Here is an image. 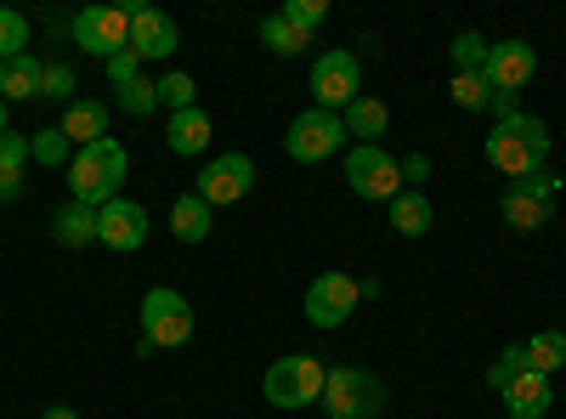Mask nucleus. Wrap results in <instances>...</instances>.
Masks as SVG:
<instances>
[{
  "instance_id": "f257e3e1",
  "label": "nucleus",
  "mask_w": 566,
  "mask_h": 419,
  "mask_svg": "<svg viewBox=\"0 0 566 419\" xmlns=\"http://www.w3.org/2000/svg\"><path fill=\"white\" fill-rule=\"evenodd\" d=\"M544 159H549V125L538 114H515L488 130V165L504 170L510 181H527L533 170H544Z\"/></svg>"
},
{
  "instance_id": "f03ea898",
  "label": "nucleus",
  "mask_w": 566,
  "mask_h": 419,
  "mask_svg": "<svg viewBox=\"0 0 566 419\" xmlns=\"http://www.w3.org/2000/svg\"><path fill=\"white\" fill-rule=\"evenodd\" d=\"M125 170H130V154H125L119 136H103V143H91V148H74V165H69L74 205L103 210L108 199H119V188H125Z\"/></svg>"
},
{
  "instance_id": "7ed1b4c3",
  "label": "nucleus",
  "mask_w": 566,
  "mask_h": 419,
  "mask_svg": "<svg viewBox=\"0 0 566 419\" xmlns=\"http://www.w3.org/2000/svg\"><path fill=\"white\" fill-rule=\"evenodd\" d=\"M317 402L328 408V419H380V413H386V386L374 380L368 368L340 363V368H328Z\"/></svg>"
},
{
  "instance_id": "20e7f679",
  "label": "nucleus",
  "mask_w": 566,
  "mask_h": 419,
  "mask_svg": "<svg viewBox=\"0 0 566 419\" xmlns=\"http://www.w3.org/2000/svg\"><path fill=\"white\" fill-rule=\"evenodd\" d=\"M346 181L357 199L391 205L402 193V159H391L380 143H357V148H346Z\"/></svg>"
},
{
  "instance_id": "39448f33",
  "label": "nucleus",
  "mask_w": 566,
  "mask_h": 419,
  "mask_svg": "<svg viewBox=\"0 0 566 419\" xmlns=\"http://www.w3.org/2000/svg\"><path fill=\"white\" fill-rule=\"evenodd\" d=\"M323 380H328V368H323L317 357L295 352V357H277V363L266 368L261 397H266L272 408H306V402L323 397Z\"/></svg>"
},
{
  "instance_id": "423d86ee",
  "label": "nucleus",
  "mask_w": 566,
  "mask_h": 419,
  "mask_svg": "<svg viewBox=\"0 0 566 419\" xmlns=\"http://www.w3.org/2000/svg\"><path fill=\"white\" fill-rule=\"evenodd\" d=\"M142 341L165 346V352H176V346L193 341V306H187L181 290H165V284H159V290L142 295Z\"/></svg>"
},
{
  "instance_id": "0eeeda50",
  "label": "nucleus",
  "mask_w": 566,
  "mask_h": 419,
  "mask_svg": "<svg viewBox=\"0 0 566 419\" xmlns=\"http://www.w3.org/2000/svg\"><path fill=\"white\" fill-rule=\"evenodd\" d=\"M340 148H346V119L328 114V108H306V114L290 119V130H283V154L301 159V165H323Z\"/></svg>"
},
{
  "instance_id": "6e6552de",
  "label": "nucleus",
  "mask_w": 566,
  "mask_h": 419,
  "mask_svg": "<svg viewBox=\"0 0 566 419\" xmlns=\"http://www.w3.org/2000/svg\"><path fill=\"white\" fill-rule=\"evenodd\" d=\"M69 34H74V45L85 57L108 63V57L130 52V7H85V12H74Z\"/></svg>"
},
{
  "instance_id": "1a4fd4ad",
  "label": "nucleus",
  "mask_w": 566,
  "mask_h": 419,
  "mask_svg": "<svg viewBox=\"0 0 566 419\" xmlns=\"http://www.w3.org/2000/svg\"><path fill=\"white\" fill-rule=\"evenodd\" d=\"M312 97L328 114H346L363 97V63H357V52H323L312 63Z\"/></svg>"
},
{
  "instance_id": "9d476101",
  "label": "nucleus",
  "mask_w": 566,
  "mask_h": 419,
  "mask_svg": "<svg viewBox=\"0 0 566 419\" xmlns=\"http://www.w3.org/2000/svg\"><path fill=\"white\" fill-rule=\"evenodd\" d=\"M357 301H363V284L352 272H317L306 284V323L312 329H340L357 312Z\"/></svg>"
},
{
  "instance_id": "9b49d317",
  "label": "nucleus",
  "mask_w": 566,
  "mask_h": 419,
  "mask_svg": "<svg viewBox=\"0 0 566 419\" xmlns=\"http://www.w3.org/2000/svg\"><path fill=\"white\" fill-rule=\"evenodd\" d=\"M255 188V159L250 154H216L205 170H199V199L216 210V205H239L244 193Z\"/></svg>"
},
{
  "instance_id": "f8f14e48",
  "label": "nucleus",
  "mask_w": 566,
  "mask_h": 419,
  "mask_svg": "<svg viewBox=\"0 0 566 419\" xmlns=\"http://www.w3.org/2000/svg\"><path fill=\"white\" fill-rule=\"evenodd\" d=\"M97 244L119 250V255L142 250V244H148V210H142L136 199H108L97 210Z\"/></svg>"
},
{
  "instance_id": "ddd939ff",
  "label": "nucleus",
  "mask_w": 566,
  "mask_h": 419,
  "mask_svg": "<svg viewBox=\"0 0 566 419\" xmlns=\"http://www.w3.org/2000/svg\"><path fill=\"white\" fill-rule=\"evenodd\" d=\"M181 45V29L165 18V12H154V7H142V0H130V52L142 57V63H159V57H170Z\"/></svg>"
},
{
  "instance_id": "4468645a",
  "label": "nucleus",
  "mask_w": 566,
  "mask_h": 419,
  "mask_svg": "<svg viewBox=\"0 0 566 419\" xmlns=\"http://www.w3.org/2000/svg\"><path fill=\"white\" fill-rule=\"evenodd\" d=\"M488 85L493 91H522L533 74H538V52L527 40H499V45H488Z\"/></svg>"
},
{
  "instance_id": "2eb2a0df",
  "label": "nucleus",
  "mask_w": 566,
  "mask_h": 419,
  "mask_svg": "<svg viewBox=\"0 0 566 419\" xmlns=\"http://www.w3.org/2000/svg\"><path fill=\"white\" fill-rule=\"evenodd\" d=\"M210 136H216V125H210L205 108H181V114H170V125H165V143H170V154H181V159L210 154Z\"/></svg>"
},
{
  "instance_id": "dca6fc26",
  "label": "nucleus",
  "mask_w": 566,
  "mask_h": 419,
  "mask_svg": "<svg viewBox=\"0 0 566 419\" xmlns=\"http://www.w3.org/2000/svg\"><path fill=\"white\" fill-rule=\"evenodd\" d=\"M499 216L515 232H538V227H549V199H538L527 181H510V193L499 199Z\"/></svg>"
},
{
  "instance_id": "f3484780",
  "label": "nucleus",
  "mask_w": 566,
  "mask_h": 419,
  "mask_svg": "<svg viewBox=\"0 0 566 419\" xmlns=\"http://www.w3.org/2000/svg\"><path fill=\"white\" fill-rule=\"evenodd\" d=\"M499 397H504V413H510V419H544V408H549V380L533 375V368H522V375H515Z\"/></svg>"
},
{
  "instance_id": "a211bd4d",
  "label": "nucleus",
  "mask_w": 566,
  "mask_h": 419,
  "mask_svg": "<svg viewBox=\"0 0 566 419\" xmlns=\"http://www.w3.org/2000/svg\"><path fill=\"white\" fill-rule=\"evenodd\" d=\"M40 80H45V63L34 52L0 63V103H34L40 97Z\"/></svg>"
},
{
  "instance_id": "6ab92c4d",
  "label": "nucleus",
  "mask_w": 566,
  "mask_h": 419,
  "mask_svg": "<svg viewBox=\"0 0 566 419\" xmlns=\"http://www.w3.org/2000/svg\"><path fill=\"white\" fill-rule=\"evenodd\" d=\"M63 136H69L74 148L103 143V136H108V108H103V103H91V97H74V103L63 108Z\"/></svg>"
},
{
  "instance_id": "aec40b11",
  "label": "nucleus",
  "mask_w": 566,
  "mask_h": 419,
  "mask_svg": "<svg viewBox=\"0 0 566 419\" xmlns=\"http://www.w3.org/2000/svg\"><path fill=\"white\" fill-rule=\"evenodd\" d=\"M210 227H216V210H210L199 193H181V199L170 205V232H176L181 244H205Z\"/></svg>"
},
{
  "instance_id": "412c9836",
  "label": "nucleus",
  "mask_w": 566,
  "mask_h": 419,
  "mask_svg": "<svg viewBox=\"0 0 566 419\" xmlns=\"http://www.w3.org/2000/svg\"><path fill=\"white\" fill-rule=\"evenodd\" d=\"M386 210H391V227L402 232V239H424V232H431V221H437V216H431V199H424L419 188H402Z\"/></svg>"
},
{
  "instance_id": "4be33fe9",
  "label": "nucleus",
  "mask_w": 566,
  "mask_h": 419,
  "mask_svg": "<svg viewBox=\"0 0 566 419\" xmlns=\"http://www.w3.org/2000/svg\"><path fill=\"white\" fill-rule=\"evenodd\" d=\"M52 239H57L63 250H85V244H97V210H91V205H69V210H57Z\"/></svg>"
},
{
  "instance_id": "5701e85b",
  "label": "nucleus",
  "mask_w": 566,
  "mask_h": 419,
  "mask_svg": "<svg viewBox=\"0 0 566 419\" xmlns=\"http://www.w3.org/2000/svg\"><path fill=\"white\" fill-rule=\"evenodd\" d=\"M340 119H346V136H363V143H380L386 125H391V108H386L380 97H357Z\"/></svg>"
},
{
  "instance_id": "b1692460",
  "label": "nucleus",
  "mask_w": 566,
  "mask_h": 419,
  "mask_svg": "<svg viewBox=\"0 0 566 419\" xmlns=\"http://www.w3.org/2000/svg\"><path fill=\"white\" fill-rule=\"evenodd\" d=\"M527 346V368H533V375H560V368H566V335L560 329H538L533 341H522Z\"/></svg>"
},
{
  "instance_id": "393cba45",
  "label": "nucleus",
  "mask_w": 566,
  "mask_h": 419,
  "mask_svg": "<svg viewBox=\"0 0 566 419\" xmlns=\"http://www.w3.org/2000/svg\"><path fill=\"white\" fill-rule=\"evenodd\" d=\"M23 159H29V136L7 130V136H0V199H18V188H23Z\"/></svg>"
},
{
  "instance_id": "a878e982",
  "label": "nucleus",
  "mask_w": 566,
  "mask_h": 419,
  "mask_svg": "<svg viewBox=\"0 0 566 419\" xmlns=\"http://www.w3.org/2000/svg\"><path fill=\"white\" fill-rule=\"evenodd\" d=\"M312 40H317V34L295 29L290 18H283V12H272V18L261 23V45H266V52H277V57H295V52H306Z\"/></svg>"
},
{
  "instance_id": "bb28decb",
  "label": "nucleus",
  "mask_w": 566,
  "mask_h": 419,
  "mask_svg": "<svg viewBox=\"0 0 566 419\" xmlns=\"http://www.w3.org/2000/svg\"><path fill=\"white\" fill-rule=\"evenodd\" d=\"M29 159H40V165H74V143L63 136V125H52V130H34L29 136Z\"/></svg>"
},
{
  "instance_id": "cd10ccee",
  "label": "nucleus",
  "mask_w": 566,
  "mask_h": 419,
  "mask_svg": "<svg viewBox=\"0 0 566 419\" xmlns=\"http://www.w3.org/2000/svg\"><path fill=\"white\" fill-rule=\"evenodd\" d=\"M119 108H125L130 119H148V114L159 108V85H154L148 74H136L130 85H119Z\"/></svg>"
},
{
  "instance_id": "c85d7f7f",
  "label": "nucleus",
  "mask_w": 566,
  "mask_h": 419,
  "mask_svg": "<svg viewBox=\"0 0 566 419\" xmlns=\"http://www.w3.org/2000/svg\"><path fill=\"white\" fill-rule=\"evenodd\" d=\"M29 52V18L12 12V7H0V63H12Z\"/></svg>"
},
{
  "instance_id": "c756f323",
  "label": "nucleus",
  "mask_w": 566,
  "mask_h": 419,
  "mask_svg": "<svg viewBox=\"0 0 566 419\" xmlns=\"http://www.w3.org/2000/svg\"><path fill=\"white\" fill-rule=\"evenodd\" d=\"M448 97H453L464 114H476V108L493 103V85H488V74H453V91H448Z\"/></svg>"
},
{
  "instance_id": "7c9ffc66",
  "label": "nucleus",
  "mask_w": 566,
  "mask_h": 419,
  "mask_svg": "<svg viewBox=\"0 0 566 419\" xmlns=\"http://www.w3.org/2000/svg\"><path fill=\"white\" fill-rule=\"evenodd\" d=\"M193 97H199L193 74H165V80H159V103H165L170 114H181V108H199Z\"/></svg>"
},
{
  "instance_id": "2f4dec72",
  "label": "nucleus",
  "mask_w": 566,
  "mask_h": 419,
  "mask_svg": "<svg viewBox=\"0 0 566 419\" xmlns=\"http://www.w3.org/2000/svg\"><path fill=\"white\" fill-rule=\"evenodd\" d=\"M453 69L459 74H482L488 69V40L482 34H459L453 40Z\"/></svg>"
},
{
  "instance_id": "473e14b6",
  "label": "nucleus",
  "mask_w": 566,
  "mask_h": 419,
  "mask_svg": "<svg viewBox=\"0 0 566 419\" xmlns=\"http://www.w3.org/2000/svg\"><path fill=\"white\" fill-rule=\"evenodd\" d=\"M522 368H527V346H504V352H499V363L488 368V386H493V391H504L515 375H522Z\"/></svg>"
},
{
  "instance_id": "72a5a7b5",
  "label": "nucleus",
  "mask_w": 566,
  "mask_h": 419,
  "mask_svg": "<svg viewBox=\"0 0 566 419\" xmlns=\"http://www.w3.org/2000/svg\"><path fill=\"white\" fill-rule=\"evenodd\" d=\"M40 97H52V103H74V69H69V63H45Z\"/></svg>"
},
{
  "instance_id": "f704fd0d",
  "label": "nucleus",
  "mask_w": 566,
  "mask_h": 419,
  "mask_svg": "<svg viewBox=\"0 0 566 419\" xmlns=\"http://www.w3.org/2000/svg\"><path fill=\"white\" fill-rule=\"evenodd\" d=\"M283 18H290L295 29H306V34H317V23L328 18V7H323V0H283Z\"/></svg>"
},
{
  "instance_id": "c9c22d12",
  "label": "nucleus",
  "mask_w": 566,
  "mask_h": 419,
  "mask_svg": "<svg viewBox=\"0 0 566 419\" xmlns=\"http://www.w3.org/2000/svg\"><path fill=\"white\" fill-rule=\"evenodd\" d=\"M136 74H142V57H136V52H119V57H108V80H114V85H130Z\"/></svg>"
},
{
  "instance_id": "e433bc0d",
  "label": "nucleus",
  "mask_w": 566,
  "mask_h": 419,
  "mask_svg": "<svg viewBox=\"0 0 566 419\" xmlns=\"http://www.w3.org/2000/svg\"><path fill=\"white\" fill-rule=\"evenodd\" d=\"M499 119H515V114H522V91H493V103H488Z\"/></svg>"
},
{
  "instance_id": "4c0bfd02",
  "label": "nucleus",
  "mask_w": 566,
  "mask_h": 419,
  "mask_svg": "<svg viewBox=\"0 0 566 419\" xmlns=\"http://www.w3.org/2000/svg\"><path fill=\"white\" fill-rule=\"evenodd\" d=\"M424 176H431V159H424V154L402 159V181H424Z\"/></svg>"
},
{
  "instance_id": "58836bf2",
  "label": "nucleus",
  "mask_w": 566,
  "mask_h": 419,
  "mask_svg": "<svg viewBox=\"0 0 566 419\" xmlns=\"http://www.w3.org/2000/svg\"><path fill=\"white\" fill-rule=\"evenodd\" d=\"M40 419H80V413H74V408H63V402H57V408H45V413H40Z\"/></svg>"
},
{
  "instance_id": "ea45409f",
  "label": "nucleus",
  "mask_w": 566,
  "mask_h": 419,
  "mask_svg": "<svg viewBox=\"0 0 566 419\" xmlns=\"http://www.w3.org/2000/svg\"><path fill=\"white\" fill-rule=\"evenodd\" d=\"M0 136H7V103H0Z\"/></svg>"
}]
</instances>
